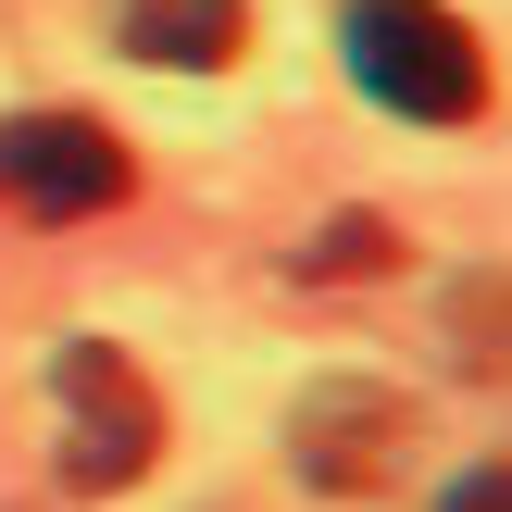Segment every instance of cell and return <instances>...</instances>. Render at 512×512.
Segmentation results:
<instances>
[{
  "instance_id": "52a82bcc",
  "label": "cell",
  "mask_w": 512,
  "mask_h": 512,
  "mask_svg": "<svg viewBox=\"0 0 512 512\" xmlns=\"http://www.w3.org/2000/svg\"><path fill=\"white\" fill-rule=\"evenodd\" d=\"M438 512H512V475H500V463H463V475L438 488Z\"/></svg>"
},
{
  "instance_id": "8992f818",
  "label": "cell",
  "mask_w": 512,
  "mask_h": 512,
  "mask_svg": "<svg viewBox=\"0 0 512 512\" xmlns=\"http://www.w3.org/2000/svg\"><path fill=\"white\" fill-rule=\"evenodd\" d=\"M300 275H388V225H375V213H338L313 250H300Z\"/></svg>"
},
{
  "instance_id": "7a4b0ae2",
  "label": "cell",
  "mask_w": 512,
  "mask_h": 512,
  "mask_svg": "<svg viewBox=\"0 0 512 512\" xmlns=\"http://www.w3.org/2000/svg\"><path fill=\"white\" fill-rule=\"evenodd\" d=\"M50 400H63V488H138L150 463H163V400H150V375L125 363V350L75 338L63 363H50Z\"/></svg>"
},
{
  "instance_id": "277c9868",
  "label": "cell",
  "mask_w": 512,
  "mask_h": 512,
  "mask_svg": "<svg viewBox=\"0 0 512 512\" xmlns=\"http://www.w3.org/2000/svg\"><path fill=\"white\" fill-rule=\"evenodd\" d=\"M288 450H300V488L363 500V488H388V463L413 450V400H400V388H375V375H338V388H313V400H300Z\"/></svg>"
},
{
  "instance_id": "6da1fadb",
  "label": "cell",
  "mask_w": 512,
  "mask_h": 512,
  "mask_svg": "<svg viewBox=\"0 0 512 512\" xmlns=\"http://www.w3.org/2000/svg\"><path fill=\"white\" fill-rule=\"evenodd\" d=\"M350 75L388 100L400 125H463L488 100V50L438 0H350Z\"/></svg>"
},
{
  "instance_id": "3957f363",
  "label": "cell",
  "mask_w": 512,
  "mask_h": 512,
  "mask_svg": "<svg viewBox=\"0 0 512 512\" xmlns=\"http://www.w3.org/2000/svg\"><path fill=\"white\" fill-rule=\"evenodd\" d=\"M138 188V163H125V138L100 113H13L0 125V200L38 225H75V213H113V200Z\"/></svg>"
},
{
  "instance_id": "5b68a950",
  "label": "cell",
  "mask_w": 512,
  "mask_h": 512,
  "mask_svg": "<svg viewBox=\"0 0 512 512\" xmlns=\"http://www.w3.org/2000/svg\"><path fill=\"white\" fill-rule=\"evenodd\" d=\"M125 50L150 63H238L250 50V0H125Z\"/></svg>"
}]
</instances>
